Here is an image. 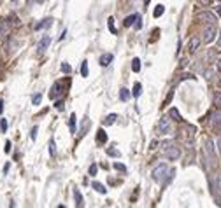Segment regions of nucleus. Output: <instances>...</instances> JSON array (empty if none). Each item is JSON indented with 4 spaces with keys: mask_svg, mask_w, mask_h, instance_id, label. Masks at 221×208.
I'll list each match as a JSON object with an SVG mask.
<instances>
[{
    "mask_svg": "<svg viewBox=\"0 0 221 208\" xmlns=\"http://www.w3.org/2000/svg\"><path fill=\"white\" fill-rule=\"evenodd\" d=\"M163 12H165V7L162 5V4H160V5L155 7V12H153V16H155V18H160V16H162Z\"/></svg>",
    "mask_w": 221,
    "mask_h": 208,
    "instance_id": "nucleus-23",
    "label": "nucleus"
},
{
    "mask_svg": "<svg viewBox=\"0 0 221 208\" xmlns=\"http://www.w3.org/2000/svg\"><path fill=\"white\" fill-rule=\"evenodd\" d=\"M134 26H135V30H141V28H142V18H141V16H139V18L135 19Z\"/></svg>",
    "mask_w": 221,
    "mask_h": 208,
    "instance_id": "nucleus-29",
    "label": "nucleus"
},
{
    "mask_svg": "<svg viewBox=\"0 0 221 208\" xmlns=\"http://www.w3.org/2000/svg\"><path fill=\"white\" fill-rule=\"evenodd\" d=\"M69 126H70V131H76V114H70V119H69Z\"/></svg>",
    "mask_w": 221,
    "mask_h": 208,
    "instance_id": "nucleus-24",
    "label": "nucleus"
},
{
    "mask_svg": "<svg viewBox=\"0 0 221 208\" xmlns=\"http://www.w3.org/2000/svg\"><path fill=\"white\" fill-rule=\"evenodd\" d=\"M49 154L55 156V144H53V142H49Z\"/></svg>",
    "mask_w": 221,
    "mask_h": 208,
    "instance_id": "nucleus-35",
    "label": "nucleus"
},
{
    "mask_svg": "<svg viewBox=\"0 0 221 208\" xmlns=\"http://www.w3.org/2000/svg\"><path fill=\"white\" fill-rule=\"evenodd\" d=\"M170 172V168L167 166L165 163H162V165H158V166L153 168V172H151V177H153V180L158 182V184H162V182H165V179H167V173Z\"/></svg>",
    "mask_w": 221,
    "mask_h": 208,
    "instance_id": "nucleus-1",
    "label": "nucleus"
},
{
    "mask_svg": "<svg viewBox=\"0 0 221 208\" xmlns=\"http://www.w3.org/2000/svg\"><path fill=\"white\" fill-rule=\"evenodd\" d=\"M107 26H109V30H111L114 35L118 33V30H116V26H114V19H112V18H109V19H107Z\"/></svg>",
    "mask_w": 221,
    "mask_h": 208,
    "instance_id": "nucleus-25",
    "label": "nucleus"
},
{
    "mask_svg": "<svg viewBox=\"0 0 221 208\" xmlns=\"http://www.w3.org/2000/svg\"><path fill=\"white\" fill-rule=\"evenodd\" d=\"M30 138H32V140L37 138V128H34V130H32V133H30Z\"/></svg>",
    "mask_w": 221,
    "mask_h": 208,
    "instance_id": "nucleus-34",
    "label": "nucleus"
},
{
    "mask_svg": "<svg viewBox=\"0 0 221 208\" xmlns=\"http://www.w3.org/2000/svg\"><path fill=\"white\" fill-rule=\"evenodd\" d=\"M41 102H42V95H41V93H35V95L32 96V103H34V105H39Z\"/></svg>",
    "mask_w": 221,
    "mask_h": 208,
    "instance_id": "nucleus-26",
    "label": "nucleus"
},
{
    "mask_svg": "<svg viewBox=\"0 0 221 208\" xmlns=\"http://www.w3.org/2000/svg\"><path fill=\"white\" fill-rule=\"evenodd\" d=\"M197 18H198L200 21L207 23V25H214V23H216V16H214L212 12H209V11H202V12H198L197 14Z\"/></svg>",
    "mask_w": 221,
    "mask_h": 208,
    "instance_id": "nucleus-5",
    "label": "nucleus"
},
{
    "mask_svg": "<svg viewBox=\"0 0 221 208\" xmlns=\"http://www.w3.org/2000/svg\"><path fill=\"white\" fill-rule=\"evenodd\" d=\"M12 2H16V0H12Z\"/></svg>",
    "mask_w": 221,
    "mask_h": 208,
    "instance_id": "nucleus-46",
    "label": "nucleus"
},
{
    "mask_svg": "<svg viewBox=\"0 0 221 208\" xmlns=\"http://www.w3.org/2000/svg\"><path fill=\"white\" fill-rule=\"evenodd\" d=\"M116 119H118V116H116V114H109V116H107V117L104 119V124H105V126L114 124V123H116Z\"/></svg>",
    "mask_w": 221,
    "mask_h": 208,
    "instance_id": "nucleus-18",
    "label": "nucleus"
},
{
    "mask_svg": "<svg viewBox=\"0 0 221 208\" xmlns=\"http://www.w3.org/2000/svg\"><path fill=\"white\" fill-rule=\"evenodd\" d=\"M0 130L4 133L7 131V121H5V119H0Z\"/></svg>",
    "mask_w": 221,
    "mask_h": 208,
    "instance_id": "nucleus-30",
    "label": "nucleus"
},
{
    "mask_svg": "<svg viewBox=\"0 0 221 208\" xmlns=\"http://www.w3.org/2000/svg\"><path fill=\"white\" fill-rule=\"evenodd\" d=\"M141 68H142L141 60H139V58H134V61H132V70H134V72H141Z\"/></svg>",
    "mask_w": 221,
    "mask_h": 208,
    "instance_id": "nucleus-21",
    "label": "nucleus"
},
{
    "mask_svg": "<svg viewBox=\"0 0 221 208\" xmlns=\"http://www.w3.org/2000/svg\"><path fill=\"white\" fill-rule=\"evenodd\" d=\"M149 2L151 0H144V5H149Z\"/></svg>",
    "mask_w": 221,
    "mask_h": 208,
    "instance_id": "nucleus-43",
    "label": "nucleus"
},
{
    "mask_svg": "<svg viewBox=\"0 0 221 208\" xmlns=\"http://www.w3.org/2000/svg\"><path fill=\"white\" fill-rule=\"evenodd\" d=\"M9 30H11V23H9V19H2L0 21V39H4V37L9 33Z\"/></svg>",
    "mask_w": 221,
    "mask_h": 208,
    "instance_id": "nucleus-9",
    "label": "nucleus"
},
{
    "mask_svg": "<svg viewBox=\"0 0 221 208\" xmlns=\"http://www.w3.org/2000/svg\"><path fill=\"white\" fill-rule=\"evenodd\" d=\"M216 12H218V14H221V4H219L218 7H216Z\"/></svg>",
    "mask_w": 221,
    "mask_h": 208,
    "instance_id": "nucleus-41",
    "label": "nucleus"
},
{
    "mask_svg": "<svg viewBox=\"0 0 221 208\" xmlns=\"http://www.w3.org/2000/svg\"><path fill=\"white\" fill-rule=\"evenodd\" d=\"M62 89H63V84L62 82H55L53 84V88H51V93H49V98L51 100H55L62 95Z\"/></svg>",
    "mask_w": 221,
    "mask_h": 208,
    "instance_id": "nucleus-8",
    "label": "nucleus"
},
{
    "mask_svg": "<svg viewBox=\"0 0 221 208\" xmlns=\"http://www.w3.org/2000/svg\"><path fill=\"white\" fill-rule=\"evenodd\" d=\"M170 130H172V126H170V119L169 117H162L158 121V133L160 135H167Z\"/></svg>",
    "mask_w": 221,
    "mask_h": 208,
    "instance_id": "nucleus-4",
    "label": "nucleus"
},
{
    "mask_svg": "<svg viewBox=\"0 0 221 208\" xmlns=\"http://www.w3.org/2000/svg\"><path fill=\"white\" fill-rule=\"evenodd\" d=\"M72 67L69 65V63H62V72H65V74H70Z\"/></svg>",
    "mask_w": 221,
    "mask_h": 208,
    "instance_id": "nucleus-28",
    "label": "nucleus"
},
{
    "mask_svg": "<svg viewBox=\"0 0 221 208\" xmlns=\"http://www.w3.org/2000/svg\"><path fill=\"white\" fill-rule=\"evenodd\" d=\"M112 60H114V56L111 54V53H105V54H102V56H100L98 63H100V65H102V67H109Z\"/></svg>",
    "mask_w": 221,
    "mask_h": 208,
    "instance_id": "nucleus-11",
    "label": "nucleus"
},
{
    "mask_svg": "<svg viewBox=\"0 0 221 208\" xmlns=\"http://www.w3.org/2000/svg\"><path fill=\"white\" fill-rule=\"evenodd\" d=\"M218 70H219V72H221V58H219V60H218Z\"/></svg>",
    "mask_w": 221,
    "mask_h": 208,
    "instance_id": "nucleus-42",
    "label": "nucleus"
},
{
    "mask_svg": "<svg viewBox=\"0 0 221 208\" xmlns=\"http://www.w3.org/2000/svg\"><path fill=\"white\" fill-rule=\"evenodd\" d=\"M137 18H139V14H130V16H127V18H125V21H123V25H125L127 28H128V26H132V25L135 23V19H137Z\"/></svg>",
    "mask_w": 221,
    "mask_h": 208,
    "instance_id": "nucleus-13",
    "label": "nucleus"
},
{
    "mask_svg": "<svg viewBox=\"0 0 221 208\" xmlns=\"http://www.w3.org/2000/svg\"><path fill=\"white\" fill-rule=\"evenodd\" d=\"M5 152H11V142H5Z\"/></svg>",
    "mask_w": 221,
    "mask_h": 208,
    "instance_id": "nucleus-38",
    "label": "nucleus"
},
{
    "mask_svg": "<svg viewBox=\"0 0 221 208\" xmlns=\"http://www.w3.org/2000/svg\"><path fill=\"white\" fill-rule=\"evenodd\" d=\"M49 44H51V37L49 35H44L42 39L39 40V44H37V51H39V53H44L46 49L49 47Z\"/></svg>",
    "mask_w": 221,
    "mask_h": 208,
    "instance_id": "nucleus-6",
    "label": "nucleus"
},
{
    "mask_svg": "<svg viewBox=\"0 0 221 208\" xmlns=\"http://www.w3.org/2000/svg\"><path fill=\"white\" fill-rule=\"evenodd\" d=\"M200 4H202V5H209V4H212L214 0H198Z\"/></svg>",
    "mask_w": 221,
    "mask_h": 208,
    "instance_id": "nucleus-36",
    "label": "nucleus"
},
{
    "mask_svg": "<svg viewBox=\"0 0 221 208\" xmlns=\"http://www.w3.org/2000/svg\"><path fill=\"white\" fill-rule=\"evenodd\" d=\"M198 46H200V39L193 37L191 40H190V51H191V53H195V51L198 49Z\"/></svg>",
    "mask_w": 221,
    "mask_h": 208,
    "instance_id": "nucleus-17",
    "label": "nucleus"
},
{
    "mask_svg": "<svg viewBox=\"0 0 221 208\" xmlns=\"http://www.w3.org/2000/svg\"><path fill=\"white\" fill-rule=\"evenodd\" d=\"M169 116H170V117H174L176 121H181V116H179L177 109H170V112H169Z\"/></svg>",
    "mask_w": 221,
    "mask_h": 208,
    "instance_id": "nucleus-27",
    "label": "nucleus"
},
{
    "mask_svg": "<svg viewBox=\"0 0 221 208\" xmlns=\"http://www.w3.org/2000/svg\"><path fill=\"white\" fill-rule=\"evenodd\" d=\"M74 199H76V206H83L84 205V199H83V196H81V192L77 189H74Z\"/></svg>",
    "mask_w": 221,
    "mask_h": 208,
    "instance_id": "nucleus-15",
    "label": "nucleus"
},
{
    "mask_svg": "<svg viewBox=\"0 0 221 208\" xmlns=\"http://www.w3.org/2000/svg\"><path fill=\"white\" fill-rule=\"evenodd\" d=\"M219 44H221V37H219Z\"/></svg>",
    "mask_w": 221,
    "mask_h": 208,
    "instance_id": "nucleus-45",
    "label": "nucleus"
},
{
    "mask_svg": "<svg viewBox=\"0 0 221 208\" xmlns=\"http://www.w3.org/2000/svg\"><path fill=\"white\" fill-rule=\"evenodd\" d=\"M97 172H98L97 165H91V166H90V175H97Z\"/></svg>",
    "mask_w": 221,
    "mask_h": 208,
    "instance_id": "nucleus-33",
    "label": "nucleus"
},
{
    "mask_svg": "<svg viewBox=\"0 0 221 208\" xmlns=\"http://www.w3.org/2000/svg\"><path fill=\"white\" fill-rule=\"evenodd\" d=\"M204 37H202V40L205 42V44H211V42H214V39H216V35H218V30H216V26L214 25H209V26L204 30Z\"/></svg>",
    "mask_w": 221,
    "mask_h": 208,
    "instance_id": "nucleus-3",
    "label": "nucleus"
},
{
    "mask_svg": "<svg viewBox=\"0 0 221 208\" xmlns=\"http://www.w3.org/2000/svg\"><path fill=\"white\" fill-rule=\"evenodd\" d=\"M211 126H212L214 130H221V112L219 110L212 112V116H211Z\"/></svg>",
    "mask_w": 221,
    "mask_h": 208,
    "instance_id": "nucleus-7",
    "label": "nucleus"
},
{
    "mask_svg": "<svg viewBox=\"0 0 221 208\" xmlns=\"http://www.w3.org/2000/svg\"><path fill=\"white\" fill-rule=\"evenodd\" d=\"M218 182H219V189H221V175L218 177Z\"/></svg>",
    "mask_w": 221,
    "mask_h": 208,
    "instance_id": "nucleus-44",
    "label": "nucleus"
},
{
    "mask_svg": "<svg viewBox=\"0 0 221 208\" xmlns=\"http://www.w3.org/2000/svg\"><path fill=\"white\" fill-rule=\"evenodd\" d=\"M130 96H132L130 89H127V88H121V89H119V100H121V102H127V100H130Z\"/></svg>",
    "mask_w": 221,
    "mask_h": 208,
    "instance_id": "nucleus-14",
    "label": "nucleus"
},
{
    "mask_svg": "<svg viewBox=\"0 0 221 208\" xmlns=\"http://www.w3.org/2000/svg\"><path fill=\"white\" fill-rule=\"evenodd\" d=\"M2 110H4V102L0 100V114H2Z\"/></svg>",
    "mask_w": 221,
    "mask_h": 208,
    "instance_id": "nucleus-40",
    "label": "nucleus"
},
{
    "mask_svg": "<svg viewBox=\"0 0 221 208\" xmlns=\"http://www.w3.org/2000/svg\"><path fill=\"white\" fill-rule=\"evenodd\" d=\"M107 154H109V156H114V158H119V152L114 151V149H107Z\"/></svg>",
    "mask_w": 221,
    "mask_h": 208,
    "instance_id": "nucleus-32",
    "label": "nucleus"
},
{
    "mask_svg": "<svg viewBox=\"0 0 221 208\" xmlns=\"http://www.w3.org/2000/svg\"><path fill=\"white\" fill-rule=\"evenodd\" d=\"M51 25H53V19H51V18H46V19L39 21L34 28H35V30H46V28H49Z\"/></svg>",
    "mask_w": 221,
    "mask_h": 208,
    "instance_id": "nucleus-12",
    "label": "nucleus"
},
{
    "mask_svg": "<svg viewBox=\"0 0 221 208\" xmlns=\"http://www.w3.org/2000/svg\"><path fill=\"white\" fill-rule=\"evenodd\" d=\"M56 109L58 110H63V102H56Z\"/></svg>",
    "mask_w": 221,
    "mask_h": 208,
    "instance_id": "nucleus-37",
    "label": "nucleus"
},
{
    "mask_svg": "<svg viewBox=\"0 0 221 208\" xmlns=\"http://www.w3.org/2000/svg\"><path fill=\"white\" fill-rule=\"evenodd\" d=\"M88 74H90L88 61H83V63H81V75H83V77H88Z\"/></svg>",
    "mask_w": 221,
    "mask_h": 208,
    "instance_id": "nucleus-22",
    "label": "nucleus"
},
{
    "mask_svg": "<svg viewBox=\"0 0 221 208\" xmlns=\"http://www.w3.org/2000/svg\"><path fill=\"white\" fill-rule=\"evenodd\" d=\"M205 154L211 158V163H216V156H214V145H212V142L211 140H207L205 142Z\"/></svg>",
    "mask_w": 221,
    "mask_h": 208,
    "instance_id": "nucleus-10",
    "label": "nucleus"
},
{
    "mask_svg": "<svg viewBox=\"0 0 221 208\" xmlns=\"http://www.w3.org/2000/svg\"><path fill=\"white\" fill-rule=\"evenodd\" d=\"M218 149H219V152H221V135L218 137Z\"/></svg>",
    "mask_w": 221,
    "mask_h": 208,
    "instance_id": "nucleus-39",
    "label": "nucleus"
},
{
    "mask_svg": "<svg viewBox=\"0 0 221 208\" xmlns=\"http://www.w3.org/2000/svg\"><path fill=\"white\" fill-rule=\"evenodd\" d=\"M165 156H167V158H169V159H172V161H176L179 158V156H181V151H179V147H176L174 145V144H165Z\"/></svg>",
    "mask_w": 221,
    "mask_h": 208,
    "instance_id": "nucleus-2",
    "label": "nucleus"
},
{
    "mask_svg": "<svg viewBox=\"0 0 221 208\" xmlns=\"http://www.w3.org/2000/svg\"><path fill=\"white\" fill-rule=\"evenodd\" d=\"M114 168L118 170V172H127V166L121 165V163H114Z\"/></svg>",
    "mask_w": 221,
    "mask_h": 208,
    "instance_id": "nucleus-31",
    "label": "nucleus"
},
{
    "mask_svg": "<svg viewBox=\"0 0 221 208\" xmlns=\"http://www.w3.org/2000/svg\"><path fill=\"white\" fill-rule=\"evenodd\" d=\"M97 140H98L100 144H105L107 142V133L104 131V130H98V131H97Z\"/></svg>",
    "mask_w": 221,
    "mask_h": 208,
    "instance_id": "nucleus-19",
    "label": "nucleus"
},
{
    "mask_svg": "<svg viewBox=\"0 0 221 208\" xmlns=\"http://www.w3.org/2000/svg\"><path fill=\"white\" fill-rule=\"evenodd\" d=\"M141 93H142V84L135 82V84H134V91H132V95H134V96H141Z\"/></svg>",
    "mask_w": 221,
    "mask_h": 208,
    "instance_id": "nucleus-20",
    "label": "nucleus"
},
{
    "mask_svg": "<svg viewBox=\"0 0 221 208\" xmlns=\"http://www.w3.org/2000/svg\"><path fill=\"white\" fill-rule=\"evenodd\" d=\"M91 187L95 189V191H97L98 194H107V189L104 187L102 184H98V182H93V184H91Z\"/></svg>",
    "mask_w": 221,
    "mask_h": 208,
    "instance_id": "nucleus-16",
    "label": "nucleus"
}]
</instances>
